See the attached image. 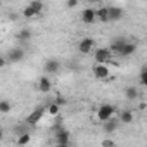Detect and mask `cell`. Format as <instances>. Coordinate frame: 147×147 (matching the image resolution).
Here are the masks:
<instances>
[{
  "label": "cell",
  "mask_w": 147,
  "mask_h": 147,
  "mask_svg": "<svg viewBox=\"0 0 147 147\" xmlns=\"http://www.w3.org/2000/svg\"><path fill=\"white\" fill-rule=\"evenodd\" d=\"M55 147H71V145L67 144V145H55Z\"/></svg>",
  "instance_id": "28"
},
{
  "label": "cell",
  "mask_w": 147,
  "mask_h": 147,
  "mask_svg": "<svg viewBox=\"0 0 147 147\" xmlns=\"http://www.w3.org/2000/svg\"><path fill=\"white\" fill-rule=\"evenodd\" d=\"M102 147H114V142H113L111 138H106V140L102 142Z\"/></svg>",
  "instance_id": "26"
},
{
  "label": "cell",
  "mask_w": 147,
  "mask_h": 147,
  "mask_svg": "<svg viewBox=\"0 0 147 147\" xmlns=\"http://www.w3.org/2000/svg\"><path fill=\"white\" fill-rule=\"evenodd\" d=\"M30 140H31V135L26 131V133H21L19 137H18V144L19 145H26V144H30Z\"/></svg>",
  "instance_id": "20"
},
{
  "label": "cell",
  "mask_w": 147,
  "mask_h": 147,
  "mask_svg": "<svg viewBox=\"0 0 147 147\" xmlns=\"http://www.w3.org/2000/svg\"><path fill=\"white\" fill-rule=\"evenodd\" d=\"M55 142H57V145H67L69 144V131L61 128V126H57V130H55Z\"/></svg>",
  "instance_id": "5"
},
{
  "label": "cell",
  "mask_w": 147,
  "mask_h": 147,
  "mask_svg": "<svg viewBox=\"0 0 147 147\" xmlns=\"http://www.w3.org/2000/svg\"><path fill=\"white\" fill-rule=\"evenodd\" d=\"M140 83H142L144 87H147V67H144V69L140 71Z\"/></svg>",
  "instance_id": "24"
},
{
  "label": "cell",
  "mask_w": 147,
  "mask_h": 147,
  "mask_svg": "<svg viewBox=\"0 0 147 147\" xmlns=\"http://www.w3.org/2000/svg\"><path fill=\"white\" fill-rule=\"evenodd\" d=\"M119 121L123 123V125H130L131 121H133V114H131V111H121V114H119Z\"/></svg>",
  "instance_id": "17"
},
{
  "label": "cell",
  "mask_w": 147,
  "mask_h": 147,
  "mask_svg": "<svg viewBox=\"0 0 147 147\" xmlns=\"http://www.w3.org/2000/svg\"><path fill=\"white\" fill-rule=\"evenodd\" d=\"M123 18V9L116 5H109V21H119Z\"/></svg>",
  "instance_id": "12"
},
{
  "label": "cell",
  "mask_w": 147,
  "mask_h": 147,
  "mask_svg": "<svg viewBox=\"0 0 147 147\" xmlns=\"http://www.w3.org/2000/svg\"><path fill=\"white\" fill-rule=\"evenodd\" d=\"M135 50H137V45H135V43H131V42H126V45L121 49L119 55H121V57H130V55H133V54H135Z\"/></svg>",
  "instance_id": "13"
},
{
  "label": "cell",
  "mask_w": 147,
  "mask_h": 147,
  "mask_svg": "<svg viewBox=\"0 0 147 147\" xmlns=\"http://www.w3.org/2000/svg\"><path fill=\"white\" fill-rule=\"evenodd\" d=\"M38 90H40L42 94H49V92L52 90V82H50L47 76H42V78L38 80Z\"/></svg>",
  "instance_id": "11"
},
{
  "label": "cell",
  "mask_w": 147,
  "mask_h": 147,
  "mask_svg": "<svg viewBox=\"0 0 147 147\" xmlns=\"http://www.w3.org/2000/svg\"><path fill=\"white\" fill-rule=\"evenodd\" d=\"M16 38H18L19 42H28V40L31 38V30H30V28H23V30H19L18 35H16Z\"/></svg>",
  "instance_id": "15"
},
{
  "label": "cell",
  "mask_w": 147,
  "mask_h": 147,
  "mask_svg": "<svg viewBox=\"0 0 147 147\" xmlns=\"http://www.w3.org/2000/svg\"><path fill=\"white\" fill-rule=\"evenodd\" d=\"M126 42H128V40H125V38H114V40H113V43H111V47H109V49H111V52L119 55V52H121V49L126 45Z\"/></svg>",
  "instance_id": "10"
},
{
  "label": "cell",
  "mask_w": 147,
  "mask_h": 147,
  "mask_svg": "<svg viewBox=\"0 0 147 147\" xmlns=\"http://www.w3.org/2000/svg\"><path fill=\"white\" fill-rule=\"evenodd\" d=\"M94 76L97 80H106L109 76V67L106 64H95L94 66Z\"/></svg>",
  "instance_id": "7"
},
{
  "label": "cell",
  "mask_w": 147,
  "mask_h": 147,
  "mask_svg": "<svg viewBox=\"0 0 147 147\" xmlns=\"http://www.w3.org/2000/svg\"><path fill=\"white\" fill-rule=\"evenodd\" d=\"M5 57H7V61H11V62H19V61H23V59H24V50H23L21 47L11 49V50H9V54H7Z\"/></svg>",
  "instance_id": "6"
},
{
  "label": "cell",
  "mask_w": 147,
  "mask_h": 147,
  "mask_svg": "<svg viewBox=\"0 0 147 147\" xmlns=\"http://www.w3.org/2000/svg\"><path fill=\"white\" fill-rule=\"evenodd\" d=\"M76 5H78L76 0H69V2H66V7H67V9H75Z\"/></svg>",
  "instance_id": "25"
},
{
  "label": "cell",
  "mask_w": 147,
  "mask_h": 147,
  "mask_svg": "<svg viewBox=\"0 0 147 147\" xmlns=\"http://www.w3.org/2000/svg\"><path fill=\"white\" fill-rule=\"evenodd\" d=\"M116 128H118V121H116V119H109V121L104 125V130H106L107 133H113Z\"/></svg>",
  "instance_id": "19"
},
{
  "label": "cell",
  "mask_w": 147,
  "mask_h": 147,
  "mask_svg": "<svg viewBox=\"0 0 147 147\" xmlns=\"http://www.w3.org/2000/svg\"><path fill=\"white\" fill-rule=\"evenodd\" d=\"M138 88H135V87H128L126 90H125V97L128 99V100H135V99H138Z\"/></svg>",
  "instance_id": "16"
},
{
  "label": "cell",
  "mask_w": 147,
  "mask_h": 147,
  "mask_svg": "<svg viewBox=\"0 0 147 147\" xmlns=\"http://www.w3.org/2000/svg\"><path fill=\"white\" fill-rule=\"evenodd\" d=\"M95 14H97V19H99V21H104V23L109 21V7L102 5V7L95 9Z\"/></svg>",
  "instance_id": "14"
},
{
  "label": "cell",
  "mask_w": 147,
  "mask_h": 147,
  "mask_svg": "<svg viewBox=\"0 0 147 147\" xmlns=\"http://www.w3.org/2000/svg\"><path fill=\"white\" fill-rule=\"evenodd\" d=\"M64 102H66V100H64L62 97H57V102H55V104H57V106H62Z\"/></svg>",
  "instance_id": "27"
},
{
  "label": "cell",
  "mask_w": 147,
  "mask_h": 147,
  "mask_svg": "<svg viewBox=\"0 0 147 147\" xmlns=\"http://www.w3.org/2000/svg\"><path fill=\"white\" fill-rule=\"evenodd\" d=\"M82 21H83L85 24H92V23H95V21H97L95 9H90V7L83 9V12H82Z\"/></svg>",
  "instance_id": "8"
},
{
  "label": "cell",
  "mask_w": 147,
  "mask_h": 147,
  "mask_svg": "<svg viewBox=\"0 0 147 147\" xmlns=\"http://www.w3.org/2000/svg\"><path fill=\"white\" fill-rule=\"evenodd\" d=\"M28 5H30V7H31V9H33L36 14H42V11H43V2H40V0H35V2H30Z\"/></svg>",
  "instance_id": "18"
},
{
  "label": "cell",
  "mask_w": 147,
  "mask_h": 147,
  "mask_svg": "<svg viewBox=\"0 0 147 147\" xmlns=\"http://www.w3.org/2000/svg\"><path fill=\"white\" fill-rule=\"evenodd\" d=\"M0 113H2V114H9L11 113V102H7V100L0 102Z\"/></svg>",
  "instance_id": "21"
},
{
  "label": "cell",
  "mask_w": 147,
  "mask_h": 147,
  "mask_svg": "<svg viewBox=\"0 0 147 147\" xmlns=\"http://www.w3.org/2000/svg\"><path fill=\"white\" fill-rule=\"evenodd\" d=\"M43 69H45V73H49V75H55V73H59V69H61V62L57 59H49L45 62Z\"/></svg>",
  "instance_id": "9"
},
{
  "label": "cell",
  "mask_w": 147,
  "mask_h": 147,
  "mask_svg": "<svg viewBox=\"0 0 147 147\" xmlns=\"http://www.w3.org/2000/svg\"><path fill=\"white\" fill-rule=\"evenodd\" d=\"M47 113H49L50 116H57V114H59V106H57L55 102H54V104H50V106L47 107Z\"/></svg>",
  "instance_id": "23"
},
{
  "label": "cell",
  "mask_w": 147,
  "mask_h": 147,
  "mask_svg": "<svg viewBox=\"0 0 147 147\" xmlns=\"http://www.w3.org/2000/svg\"><path fill=\"white\" fill-rule=\"evenodd\" d=\"M95 62L97 64H104V62H107L111 57H113V52H111V49H107V47H100V49H97L95 50Z\"/></svg>",
  "instance_id": "3"
},
{
  "label": "cell",
  "mask_w": 147,
  "mask_h": 147,
  "mask_svg": "<svg viewBox=\"0 0 147 147\" xmlns=\"http://www.w3.org/2000/svg\"><path fill=\"white\" fill-rule=\"evenodd\" d=\"M114 113H116V109H114L111 104H102V106L97 109V119H99V121L107 123L109 119H113Z\"/></svg>",
  "instance_id": "1"
},
{
  "label": "cell",
  "mask_w": 147,
  "mask_h": 147,
  "mask_svg": "<svg viewBox=\"0 0 147 147\" xmlns=\"http://www.w3.org/2000/svg\"><path fill=\"white\" fill-rule=\"evenodd\" d=\"M45 111H47V107H36L28 118H26V125H30V126H36L38 123H40V119L43 118V114H45Z\"/></svg>",
  "instance_id": "2"
},
{
  "label": "cell",
  "mask_w": 147,
  "mask_h": 147,
  "mask_svg": "<svg viewBox=\"0 0 147 147\" xmlns=\"http://www.w3.org/2000/svg\"><path fill=\"white\" fill-rule=\"evenodd\" d=\"M23 16H24V18H35V16H38V14H36L30 5H26V7L23 9Z\"/></svg>",
  "instance_id": "22"
},
{
  "label": "cell",
  "mask_w": 147,
  "mask_h": 147,
  "mask_svg": "<svg viewBox=\"0 0 147 147\" xmlns=\"http://www.w3.org/2000/svg\"><path fill=\"white\" fill-rule=\"evenodd\" d=\"M94 43H95V40H94V38L85 36V38H82V40L78 42V50H80L82 54H90V52H92V49H94Z\"/></svg>",
  "instance_id": "4"
}]
</instances>
